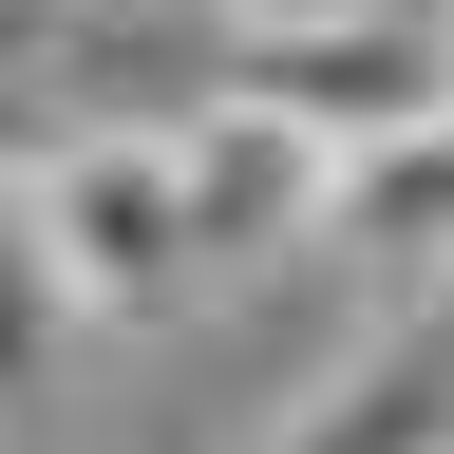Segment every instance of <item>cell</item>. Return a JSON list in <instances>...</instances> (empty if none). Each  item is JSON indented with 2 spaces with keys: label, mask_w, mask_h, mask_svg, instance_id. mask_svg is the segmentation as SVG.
I'll list each match as a JSON object with an SVG mask.
<instances>
[{
  "label": "cell",
  "mask_w": 454,
  "mask_h": 454,
  "mask_svg": "<svg viewBox=\"0 0 454 454\" xmlns=\"http://www.w3.org/2000/svg\"><path fill=\"white\" fill-rule=\"evenodd\" d=\"M208 57H227L208 95L284 114L322 170H360V152H397V133H435V114H454V20H417V0H303V20H227Z\"/></svg>",
  "instance_id": "obj_1"
},
{
  "label": "cell",
  "mask_w": 454,
  "mask_h": 454,
  "mask_svg": "<svg viewBox=\"0 0 454 454\" xmlns=\"http://www.w3.org/2000/svg\"><path fill=\"white\" fill-rule=\"evenodd\" d=\"M20 247L57 284V322H152L190 303V247H170V152L152 133H57L20 170Z\"/></svg>",
  "instance_id": "obj_2"
},
{
  "label": "cell",
  "mask_w": 454,
  "mask_h": 454,
  "mask_svg": "<svg viewBox=\"0 0 454 454\" xmlns=\"http://www.w3.org/2000/svg\"><path fill=\"white\" fill-rule=\"evenodd\" d=\"M152 152H170V247H190V284H247V265H284V247H322V190H340V170L284 133V114L208 95L190 133H152Z\"/></svg>",
  "instance_id": "obj_3"
},
{
  "label": "cell",
  "mask_w": 454,
  "mask_h": 454,
  "mask_svg": "<svg viewBox=\"0 0 454 454\" xmlns=\"http://www.w3.org/2000/svg\"><path fill=\"white\" fill-rule=\"evenodd\" d=\"M265 454H454V303H417L397 340H360Z\"/></svg>",
  "instance_id": "obj_4"
},
{
  "label": "cell",
  "mask_w": 454,
  "mask_h": 454,
  "mask_svg": "<svg viewBox=\"0 0 454 454\" xmlns=\"http://www.w3.org/2000/svg\"><path fill=\"white\" fill-rule=\"evenodd\" d=\"M322 227H340L379 284H435V303H454V114L397 133V152H360V170L322 190Z\"/></svg>",
  "instance_id": "obj_5"
},
{
  "label": "cell",
  "mask_w": 454,
  "mask_h": 454,
  "mask_svg": "<svg viewBox=\"0 0 454 454\" xmlns=\"http://www.w3.org/2000/svg\"><path fill=\"white\" fill-rule=\"evenodd\" d=\"M57 340H76V322H57V284H38V247H20V208H0V417L57 379Z\"/></svg>",
  "instance_id": "obj_6"
},
{
  "label": "cell",
  "mask_w": 454,
  "mask_h": 454,
  "mask_svg": "<svg viewBox=\"0 0 454 454\" xmlns=\"http://www.w3.org/2000/svg\"><path fill=\"white\" fill-rule=\"evenodd\" d=\"M76 57H95V0H0V95H20V114H57Z\"/></svg>",
  "instance_id": "obj_7"
},
{
  "label": "cell",
  "mask_w": 454,
  "mask_h": 454,
  "mask_svg": "<svg viewBox=\"0 0 454 454\" xmlns=\"http://www.w3.org/2000/svg\"><path fill=\"white\" fill-rule=\"evenodd\" d=\"M152 20H247V0H152Z\"/></svg>",
  "instance_id": "obj_8"
}]
</instances>
